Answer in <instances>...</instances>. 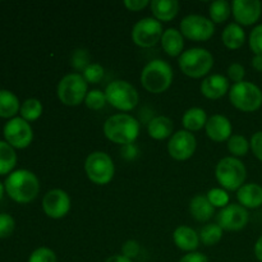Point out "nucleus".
I'll return each mask as SVG.
<instances>
[{"mask_svg": "<svg viewBox=\"0 0 262 262\" xmlns=\"http://www.w3.org/2000/svg\"><path fill=\"white\" fill-rule=\"evenodd\" d=\"M5 191L13 201L18 204H30L40 192V182L30 170H14L5 179Z\"/></svg>", "mask_w": 262, "mask_h": 262, "instance_id": "f257e3e1", "label": "nucleus"}, {"mask_svg": "<svg viewBox=\"0 0 262 262\" xmlns=\"http://www.w3.org/2000/svg\"><path fill=\"white\" fill-rule=\"evenodd\" d=\"M104 135L118 145H132L140 135V123L129 114L112 115L104 123Z\"/></svg>", "mask_w": 262, "mask_h": 262, "instance_id": "f03ea898", "label": "nucleus"}, {"mask_svg": "<svg viewBox=\"0 0 262 262\" xmlns=\"http://www.w3.org/2000/svg\"><path fill=\"white\" fill-rule=\"evenodd\" d=\"M174 73L170 64L161 59L151 60L141 72V83L151 94H163L173 83Z\"/></svg>", "mask_w": 262, "mask_h": 262, "instance_id": "7ed1b4c3", "label": "nucleus"}, {"mask_svg": "<svg viewBox=\"0 0 262 262\" xmlns=\"http://www.w3.org/2000/svg\"><path fill=\"white\" fill-rule=\"evenodd\" d=\"M179 69L191 78H202L214 67V56L204 48H192L183 51L178 59Z\"/></svg>", "mask_w": 262, "mask_h": 262, "instance_id": "20e7f679", "label": "nucleus"}, {"mask_svg": "<svg viewBox=\"0 0 262 262\" xmlns=\"http://www.w3.org/2000/svg\"><path fill=\"white\" fill-rule=\"evenodd\" d=\"M215 177L225 191H238L245 184L247 169L239 159L227 156L216 164Z\"/></svg>", "mask_w": 262, "mask_h": 262, "instance_id": "39448f33", "label": "nucleus"}, {"mask_svg": "<svg viewBox=\"0 0 262 262\" xmlns=\"http://www.w3.org/2000/svg\"><path fill=\"white\" fill-rule=\"evenodd\" d=\"M89 94V83L79 73H69L60 79L56 87V95L61 104L77 106L84 101Z\"/></svg>", "mask_w": 262, "mask_h": 262, "instance_id": "423d86ee", "label": "nucleus"}, {"mask_svg": "<svg viewBox=\"0 0 262 262\" xmlns=\"http://www.w3.org/2000/svg\"><path fill=\"white\" fill-rule=\"evenodd\" d=\"M229 100L235 109L243 113H253L262 105V91L252 82L235 83L229 90Z\"/></svg>", "mask_w": 262, "mask_h": 262, "instance_id": "0eeeda50", "label": "nucleus"}, {"mask_svg": "<svg viewBox=\"0 0 262 262\" xmlns=\"http://www.w3.org/2000/svg\"><path fill=\"white\" fill-rule=\"evenodd\" d=\"M84 171L92 183L105 186L114 178L115 166L112 158L102 151H95L84 161Z\"/></svg>", "mask_w": 262, "mask_h": 262, "instance_id": "6e6552de", "label": "nucleus"}, {"mask_svg": "<svg viewBox=\"0 0 262 262\" xmlns=\"http://www.w3.org/2000/svg\"><path fill=\"white\" fill-rule=\"evenodd\" d=\"M104 92L107 104L120 112L133 110L137 106L138 100H140L137 90L127 81H119V79L113 81L112 83L107 84Z\"/></svg>", "mask_w": 262, "mask_h": 262, "instance_id": "1a4fd4ad", "label": "nucleus"}, {"mask_svg": "<svg viewBox=\"0 0 262 262\" xmlns=\"http://www.w3.org/2000/svg\"><path fill=\"white\" fill-rule=\"evenodd\" d=\"M163 25L154 17H146L138 20L132 28V40L143 49L152 48L163 37Z\"/></svg>", "mask_w": 262, "mask_h": 262, "instance_id": "9d476101", "label": "nucleus"}, {"mask_svg": "<svg viewBox=\"0 0 262 262\" xmlns=\"http://www.w3.org/2000/svg\"><path fill=\"white\" fill-rule=\"evenodd\" d=\"M181 33L191 41H207L214 36L215 25L210 18L200 14H189L181 22Z\"/></svg>", "mask_w": 262, "mask_h": 262, "instance_id": "9b49d317", "label": "nucleus"}, {"mask_svg": "<svg viewBox=\"0 0 262 262\" xmlns=\"http://www.w3.org/2000/svg\"><path fill=\"white\" fill-rule=\"evenodd\" d=\"M5 142L9 143L13 148H26L31 145L33 140V130L30 123L23 118H13L4 125Z\"/></svg>", "mask_w": 262, "mask_h": 262, "instance_id": "f8f14e48", "label": "nucleus"}, {"mask_svg": "<svg viewBox=\"0 0 262 262\" xmlns=\"http://www.w3.org/2000/svg\"><path fill=\"white\" fill-rule=\"evenodd\" d=\"M196 147L197 141L193 133L183 129L171 136L168 143V152L174 160L184 161L193 156Z\"/></svg>", "mask_w": 262, "mask_h": 262, "instance_id": "ddd939ff", "label": "nucleus"}, {"mask_svg": "<svg viewBox=\"0 0 262 262\" xmlns=\"http://www.w3.org/2000/svg\"><path fill=\"white\" fill-rule=\"evenodd\" d=\"M250 220V214L247 209H245L241 205H228L227 207L220 210L216 216V224L223 230L228 232H238L246 228Z\"/></svg>", "mask_w": 262, "mask_h": 262, "instance_id": "4468645a", "label": "nucleus"}, {"mask_svg": "<svg viewBox=\"0 0 262 262\" xmlns=\"http://www.w3.org/2000/svg\"><path fill=\"white\" fill-rule=\"evenodd\" d=\"M42 209L51 219H61L71 211V197L63 189H51L43 196Z\"/></svg>", "mask_w": 262, "mask_h": 262, "instance_id": "2eb2a0df", "label": "nucleus"}, {"mask_svg": "<svg viewBox=\"0 0 262 262\" xmlns=\"http://www.w3.org/2000/svg\"><path fill=\"white\" fill-rule=\"evenodd\" d=\"M232 13L235 23L239 26H252L260 19L262 4L258 0H234Z\"/></svg>", "mask_w": 262, "mask_h": 262, "instance_id": "dca6fc26", "label": "nucleus"}, {"mask_svg": "<svg viewBox=\"0 0 262 262\" xmlns=\"http://www.w3.org/2000/svg\"><path fill=\"white\" fill-rule=\"evenodd\" d=\"M206 135L214 142H224L232 137V123L224 115H212L206 123Z\"/></svg>", "mask_w": 262, "mask_h": 262, "instance_id": "f3484780", "label": "nucleus"}, {"mask_svg": "<svg viewBox=\"0 0 262 262\" xmlns=\"http://www.w3.org/2000/svg\"><path fill=\"white\" fill-rule=\"evenodd\" d=\"M229 92V79L223 74H211L201 83V94L210 100L222 99Z\"/></svg>", "mask_w": 262, "mask_h": 262, "instance_id": "a211bd4d", "label": "nucleus"}, {"mask_svg": "<svg viewBox=\"0 0 262 262\" xmlns=\"http://www.w3.org/2000/svg\"><path fill=\"white\" fill-rule=\"evenodd\" d=\"M173 241L179 250L184 252H196L200 245V235L196 230L187 225H181L173 233Z\"/></svg>", "mask_w": 262, "mask_h": 262, "instance_id": "6ab92c4d", "label": "nucleus"}, {"mask_svg": "<svg viewBox=\"0 0 262 262\" xmlns=\"http://www.w3.org/2000/svg\"><path fill=\"white\" fill-rule=\"evenodd\" d=\"M237 200L245 209H258L262 206V187L257 183L243 184L237 191Z\"/></svg>", "mask_w": 262, "mask_h": 262, "instance_id": "aec40b11", "label": "nucleus"}, {"mask_svg": "<svg viewBox=\"0 0 262 262\" xmlns=\"http://www.w3.org/2000/svg\"><path fill=\"white\" fill-rule=\"evenodd\" d=\"M150 7L154 18L159 22H170L179 12V3L177 0H152Z\"/></svg>", "mask_w": 262, "mask_h": 262, "instance_id": "412c9836", "label": "nucleus"}, {"mask_svg": "<svg viewBox=\"0 0 262 262\" xmlns=\"http://www.w3.org/2000/svg\"><path fill=\"white\" fill-rule=\"evenodd\" d=\"M160 42L164 51H165L169 56L176 58V56H181L182 54H183V35H182L181 31H178L177 28H168V30L164 31Z\"/></svg>", "mask_w": 262, "mask_h": 262, "instance_id": "4be33fe9", "label": "nucleus"}, {"mask_svg": "<svg viewBox=\"0 0 262 262\" xmlns=\"http://www.w3.org/2000/svg\"><path fill=\"white\" fill-rule=\"evenodd\" d=\"M189 212H191V216L194 220L204 223L214 216L215 207L210 204L206 196L197 194L189 202Z\"/></svg>", "mask_w": 262, "mask_h": 262, "instance_id": "5701e85b", "label": "nucleus"}, {"mask_svg": "<svg viewBox=\"0 0 262 262\" xmlns=\"http://www.w3.org/2000/svg\"><path fill=\"white\" fill-rule=\"evenodd\" d=\"M173 120L168 117H164V115L152 118V119L148 122L147 125L148 136H150L151 138H154V140L158 141L171 137V136H173Z\"/></svg>", "mask_w": 262, "mask_h": 262, "instance_id": "b1692460", "label": "nucleus"}, {"mask_svg": "<svg viewBox=\"0 0 262 262\" xmlns=\"http://www.w3.org/2000/svg\"><path fill=\"white\" fill-rule=\"evenodd\" d=\"M222 40L225 48H228L229 50H238L245 45L246 32L242 26H239L238 23H229L223 31Z\"/></svg>", "mask_w": 262, "mask_h": 262, "instance_id": "393cba45", "label": "nucleus"}, {"mask_svg": "<svg viewBox=\"0 0 262 262\" xmlns=\"http://www.w3.org/2000/svg\"><path fill=\"white\" fill-rule=\"evenodd\" d=\"M209 120L206 112L201 107H191L187 110L182 118V124L184 129L188 132H197L202 128L206 127V123Z\"/></svg>", "mask_w": 262, "mask_h": 262, "instance_id": "a878e982", "label": "nucleus"}, {"mask_svg": "<svg viewBox=\"0 0 262 262\" xmlns=\"http://www.w3.org/2000/svg\"><path fill=\"white\" fill-rule=\"evenodd\" d=\"M20 110L19 100L13 92L0 90V118H14Z\"/></svg>", "mask_w": 262, "mask_h": 262, "instance_id": "bb28decb", "label": "nucleus"}, {"mask_svg": "<svg viewBox=\"0 0 262 262\" xmlns=\"http://www.w3.org/2000/svg\"><path fill=\"white\" fill-rule=\"evenodd\" d=\"M17 164V155L12 146L5 141H0V176L12 173Z\"/></svg>", "mask_w": 262, "mask_h": 262, "instance_id": "cd10ccee", "label": "nucleus"}, {"mask_svg": "<svg viewBox=\"0 0 262 262\" xmlns=\"http://www.w3.org/2000/svg\"><path fill=\"white\" fill-rule=\"evenodd\" d=\"M210 19L214 23H224L228 20L232 13V5L227 0H217L210 4L209 8Z\"/></svg>", "mask_w": 262, "mask_h": 262, "instance_id": "c85d7f7f", "label": "nucleus"}, {"mask_svg": "<svg viewBox=\"0 0 262 262\" xmlns=\"http://www.w3.org/2000/svg\"><path fill=\"white\" fill-rule=\"evenodd\" d=\"M19 113L26 122H35L42 114V104L37 99H27L20 105Z\"/></svg>", "mask_w": 262, "mask_h": 262, "instance_id": "c756f323", "label": "nucleus"}, {"mask_svg": "<svg viewBox=\"0 0 262 262\" xmlns=\"http://www.w3.org/2000/svg\"><path fill=\"white\" fill-rule=\"evenodd\" d=\"M200 242L207 247L217 245L223 238V229L217 224H207L200 232Z\"/></svg>", "mask_w": 262, "mask_h": 262, "instance_id": "7c9ffc66", "label": "nucleus"}, {"mask_svg": "<svg viewBox=\"0 0 262 262\" xmlns=\"http://www.w3.org/2000/svg\"><path fill=\"white\" fill-rule=\"evenodd\" d=\"M251 146L247 138L242 135H233L228 140V150L232 154L233 158H242L246 156L250 151Z\"/></svg>", "mask_w": 262, "mask_h": 262, "instance_id": "2f4dec72", "label": "nucleus"}, {"mask_svg": "<svg viewBox=\"0 0 262 262\" xmlns=\"http://www.w3.org/2000/svg\"><path fill=\"white\" fill-rule=\"evenodd\" d=\"M206 197L214 207L224 209V207L229 205V194H228V191H225L224 188H211L207 192Z\"/></svg>", "mask_w": 262, "mask_h": 262, "instance_id": "473e14b6", "label": "nucleus"}, {"mask_svg": "<svg viewBox=\"0 0 262 262\" xmlns=\"http://www.w3.org/2000/svg\"><path fill=\"white\" fill-rule=\"evenodd\" d=\"M106 96L101 90H91L84 99V104L91 110H100L106 105Z\"/></svg>", "mask_w": 262, "mask_h": 262, "instance_id": "72a5a7b5", "label": "nucleus"}, {"mask_svg": "<svg viewBox=\"0 0 262 262\" xmlns=\"http://www.w3.org/2000/svg\"><path fill=\"white\" fill-rule=\"evenodd\" d=\"M82 77L87 83H99L102 78H104V68L100 64L91 63L86 69L83 71Z\"/></svg>", "mask_w": 262, "mask_h": 262, "instance_id": "f704fd0d", "label": "nucleus"}, {"mask_svg": "<svg viewBox=\"0 0 262 262\" xmlns=\"http://www.w3.org/2000/svg\"><path fill=\"white\" fill-rule=\"evenodd\" d=\"M71 63L74 69L83 72L90 66V54L84 49H77L73 51L71 58Z\"/></svg>", "mask_w": 262, "mask_h": 262, "instance_id": "c9c22d12", "label": "nucleus"}, {"mask_svg": "<svg viewBox=\"0 0 262 262\" xmlns=\"http://www.w3.org/2000/svg\"><path fill=\"white\" fill-rule=\"evenodd\" d=\"M28 262H58V260L53 250L48 247H40L31 253Z\"/></svg>", "mask_w": 262, "mask_h": 262, "instance_id": "e433bc0d", "label": "nucleus"}, {"mask_svg": "<svg viewBox=\"0 0 262 262\" xmlns=\"http://www.w3.org/2000/svg\"><path fill=\"white\" fill-rule=\"evenodd\" d=\"M250 49L255 55L262 54V25L256 26L250 33Z\"/></svg>", "mask_w": 262, "mask_h": 262, "instance_id": "4c0bfd02", "label": "nucleus"}, {"mask_svg": "<svg viewBox=\"0 0 262 262\" xmlns=\"http://www.w3.org/2000/svg\"><path fill=\"white\" fill-rule=\"evenodd\" d=\"M15 222L9 214H0V238H8L14 232Z\"/></svg>", "mask_w": 262, "mask_h": 262, "instance_id": "58836bf2", "label": "nucleus"}, {"mask_svg": "<svg viewBox=\"0 0 262 262\" xmlns=\"http://www.w3.org/2000/svg\"><path fill=\"white\" fill-rule=\"evenodd\" d=\"M227 73H228V77H229L230 81L234 82V84L241 83V82H243V79H245L246 69L242 64L233 63L229 66Z\"/></svg>", "mask_w": 262, "mask_h": 262, "instance_id": "ea45409f", "label": "nucleus"}, {"mask_svg": "<svg viewBox=\"0 0 262 262\" xmlns=\"http://www.w3.org/2000/svg\"><path fill=\"white\" fill-rule=\"evenodd\" d=\"M140 251H141L140 243L135 239H129L123 245L122 255L125 256L127 258H129V260H132V258L137 257Z\"/></svg>", "mask_w": 262, "mask_h": 262, "instance_id": "a19ab883", "label": "nucleus"}, {"mask_svg": "<svg viewBox=\"0 0 262 262\" xmlns=\"http://www.w3.org/2000/svg\"><path fill=\"white\" fill-rule=\"evenodd\" d=\"M250 146L253 155H255L258 160L262 161V130H260V132H256L255 135L251 137Z\"/></svg>", "mask_w": 262, "mask_h": 262, "instance_id": "79ce46f5", "label": "nucleus"}, {"mask_svg": "<svg viewBox=\"0 0 262 262\" xmlns=\"http://www.w3.org/2000/svg\"><path fill=\"white\" fill-rule=\"evenodd\" d=\"M150 4L151 3L148 0H125L124 2L125 8L128 10H132V12H140Z\"/></svg>", "mask_w": 262, "mask_h": 262, "instance_id": "37998d69", "label": "nucleus"}, {"mask_svg": "<svg viewBox=\"0 0 262 262\" xmlns=\"http://www.w3.org/2000/svg\"><path fill=\"white\" fill-rule=\"evenodd\" d=\"M179 262H209V258L201 252H191L183 256Z\"/></svg>", "mask_w": 262, "mask_h": 262, "instance_id": "c03bdc74", "label": "nucleus"}, {"mask_svg": "<svg viewBox=\"0 0 262 262\" xmlns=\"http://www.w3.org/2000/svg\"><path fill=\"white\" fill-rule=\"evenodd\" d=\"M122 155L123 158L127 159V160H133V159L137 158L138 155V150L135 145H127V146H123L122 148Z\"/></svg>", "mask_w": 262, "mask_h": 262, "instance_id": "a18cd8bd", "label": "nucleus"}, {"mask_svg": "<svg viewBox=\"0 0 262 262\" xmlns=\"http://www.w3.org/2000/svg\"><path fill=\"white\" fill-rule=\"evenodd\" d=\"M253 251H255L256 258H257V260L260 262H262V235L260 238H258L257 242H256L255 250H253Z\"/></svg>", "mask_w": 262, "mask_h": 262, "instance_id": "49530a36", "label": "nucleus"}, {"mask_svg": "<svg viewBox=\"0 0 262 262\" xmlns=\"http://www.w3.org/2000/svg\"><path fill=\"white\" fill-rule=\"evenodd\" d=\"M252 67L257 72H262V54H257L252 59Z\"/></svg>", "mask_w": 262, "mask_h": 262, "instance_id": "de8ad7c7", "label": "nucleus"}, {"mask_svg": "<svg viewBox=\"0 0 262 262\" xmlns=\"http://www.w3.org/2000/svg\"><path fill=\"white\" fill-rule=\"evenodd\" d=\"M105 262H132V260H129V258H127L123 255H114L107 258Z\"/></svg>", "mask_w": 262, "mask_h": 262, "instance_id": "09e8293b", "label": "nucleus"}, {"mask_svg": "<svg viewBox=\"0 0 262 262\" xmlns=\"http://www.w3.org/2000/svg\"><path fill=\"white\" fill-rule=\"evenodd\" d=\"M4 189H5V187L3 186L2 183H0V200L3 199V194H4Z\"/></svg>", "mask_w": 262, "mask_h": 262, "instance_id": "8fccbe9b", "label": "nucleus"}]
</instances>
